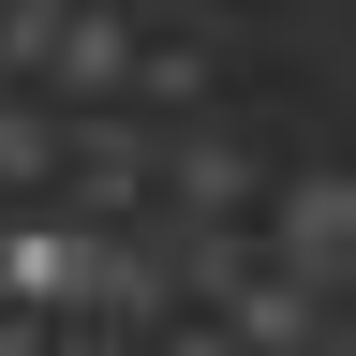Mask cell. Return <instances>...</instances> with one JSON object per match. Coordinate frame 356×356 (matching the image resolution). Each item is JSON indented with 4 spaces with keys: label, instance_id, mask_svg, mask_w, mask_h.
I'll use <instances>...</instances> for the list:
<instances>
[{
    "label": "cell",
    "instance_id": "obj_2",
    "mask_svg": "<svg viewBox=\"0 0 356 356\" xmlns=\"http://www.w3.org/2000/svg\"><path fill=\"white\" fill-rule=\"evenodd\" d=\"M341 178H297V193H282V252H297V282H327V267H341Z\"/></svg>",
    "mask_w": 356,
    "mask_h": 356
},
{
    "label": "cell",
    "instance_id": "obj_3",
    "mask_svg": "<svg viewBox=\"0 0 356 356\" xmlns=\"http://www.w3.org/2000/svg\"><path fill=\"white\" fill-rule=\"evenodd\" d=\"M238 327H252V341H312V297H297V282H238Z\"/></svg>",
    "mask_w": 356,
    "mask_h": 356
},
{
    "label": "cell",
    "instance_id": "obj_1",
    "mask_svg": "<svg viewBox=\"0 0 356 356\" xmlns=\"http://www.w3.org/2000/svg\"><path fill=\"white\" fill-rule=\"evenodd\" d=\"M74 282H89L74 222H15V238H0V297H74Z\"/></svg>",
    "mask_w": 356,
    "mask_h": 356
}]
</instances>
